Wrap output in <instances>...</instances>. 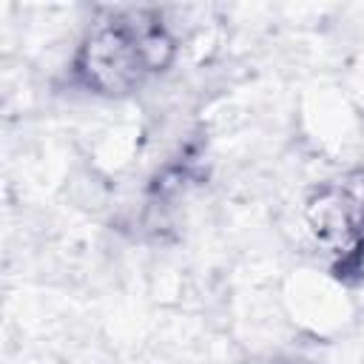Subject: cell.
Here are the masks:
<instances>
[{
  "label": "cell",
  "mask_w": 364,
  "mask_h": 364,
  "mask_svg": "<svg viewBox=\"0 0 364 364\" xmlns=\"http://www.w3.org/2000/svg\"><path fill=\"white\" fill-rule=\"evenodd\" d=\"M304 222L313 242L341 264L364 250V171L321 182L304 202Z\"/></svg>",
  "instance_id": "cell-2"
},
{
  "label": "cell",
  "mask_w": 364,
  "mask_h": 364,
  "mask_svg": "<svg viewBox=\"0 0 364 364\" xmlns=\"http://www.w3.org/2000/svg\"><path fill=\"white\" fill-rule=\"evenodd\" d=\"M171 60L173 37L162 17L151 9H119L102 14L88 28L74 74L94 94L122 97L165 71Z\"/></svg>",
  "instance_id": "cell-1"
}]
</instances>
